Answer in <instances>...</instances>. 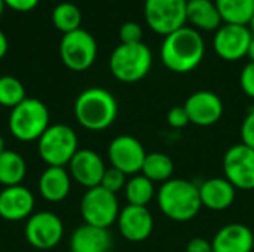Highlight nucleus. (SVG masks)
Masks as SVG:
<instances>
[{"mask_svg": "<svg viewBox=\"0 0 254 252\" xmlns=\"http://www.w3.org/2000/svg\"><path fill=\"white\" fill-rule=\"evenodd\" d=\"M127 175L124 172H121L119 169L116 168H107L104 175H103V180H101V187L106 189L107 192L116 195L119 193L121 190L125 189L127 186Z\"/></svg>", "mask_w": 254, "mask_h": 252, "instance_id": "c85d7f7f", "label": "nucleus"}, {"mask_svg": "<svg viewBox=\"0 0 254 252\" xmlns=\"http://www.w3.org/2000/svg\"><path fill=\"white\" fill-rule=\"evenodd\" d=\"M156 199L161 212L177 223L193 220L202 208L199 187L183 178H171L161 184Z\"/></svg>", "mask_w": 254, "mask_h": 252, "instance_id": "f03ea898", "label": "nucleus"}, {"mask_svg": "<svg viewBox=\"0 0 254 252\" xmlns=\"http://www.w3.org/2000/svg\"><path fill=\"white\" fill-rule=\"evenodd\" d=\"M77 150L76 132L63 123L51 125L37 140L39 156L48 166L64 168L70 163Z\"/></svg>", "mask_w": 254, "mask_h": 252, "instance_id": "423d86ee", "label": "nucleus"}, {"mask_svg": "<svg viewBox=\"0 0 254 252\" xmlns=\"http://www.w3.org/2000/svg\"><path fill=\"white\" fill-rule=\"evenodd\" d=\"M153 55L147 45L121 43L110 55L112 74L124 83H135L147 76L152 68Z\"/></svg>", "mask_w": 254, "mask_h": 252, "instance_id": "20e7f679", "label": "nucleus"}, {"mask_svg": "<svg viewBox=\"0 0 254 252\" xmlns=\"http://www.w3.org/2000/svg\"><path fill=\"white\" fill-rule=\"evenodd\" d=\"M252 37L253 34L247 25L223 24L214 34L213 48L222 59L234 62L247 56Z\"/></svg>", "mask_w": 254, "mask_h": 252, "instance_id": "ddd939ff", "label": "nucleus"}, {"mask_svg": "<svg viewBox=\"0 0 254 252\" xmlns=\"http://www.w3.org/2000/svg\"><path fill=\"white\" fill-rule=\"evenodd\" d=\"M186 1H190V0H186Z\"/></svg>", "mask_w": 254, "mask_h": 252, "instance_id": "a19ab883", "label": "nucleus"}, {"mask_svg": "<svg viewBox=\"0 0 254 252\" xmlns=\"http://www.w3.org/2000/svg\"><path fill=\"white\" fill-rule=\"evenodd\" d=\"M198 187L201 203L210 211H225L235 202L237 189L225 177L210 178Z\"/></svg>", "mask_w": 254, "mask_h": 252, "instance_id": "6ab92c4d", "label": "nucleus"}, {"mask_svg": "<svg viewBox=\"0 0 254 252\" xmlns=\"http://www.w3.org/2000/svg\"><path fill=\"white\" fill-rule=\"evenodd\" d=\"M119 202L116 195L107 192L101 186L88 189L80 201V214L85 224L109 229L119 217Z\"/></svg>", "mask_w": 254, "mask_h": 252, "instance_id": "0eeeda50", "label": "nucleus"}, {"mask_svg": "<svg viewBox=\"0 0 254 252\" xmlns=\"http://www.w3.org/2000/svg\"><path fill=\"white\" fill-rule=\"evenodd\" d=\"M74 117L88 131H104L118 117L116 98L103 88H89L74 101Z\"/></svg>", "mask_w": 254, "mask_h": 252, "instance_id": "7ed1b4c3", "label": "nucleus"}, {"mask_svg": "<svg viewBox=\"0 0 254 252\" xmlns=\"http://www.w3.org/2000/svg\"><path fill=\"white\" fill-rule=\"evenodd\" d=\"M3 1H4V6H9L10 9L16 12H30L39 3V0H3Z\"/></svg>", "mask_w": 254, "mask_h": 252, "instance_id": "72a5a7b5", "label": "nucleus"}, {"mask_svg": "<svg viewBox=\"0 0 254 252\" xmlns=\"http://www.w3.org/2000/svg\"><path fill=\"white\" fill-rule=\"evenodd\" d=\"M186 252H213V247L211 242L204 238H193L189 241Z\"/></svg>", "mask_w": 254, "mask_h": 252, "instance_id": "f704fd0d", "label": "nucleus"}, {"mask_svg": "<svg viewBox=\"0 0 254 252\" xmlns=\"http://www.w3.org/2000/svg\"><path fill=\"white\" fill-rule=\"evenodd\" d=\"M27 174V165L22 156L12 150H3L0 154V184L4 187L19 186Z\"/></svg>", "mask_w": 254, "mask_h": 252, "instance_id": "5701e85b", "label": "nucleus"}, {"mask_svg": "<svg viewBox=\"0 0 254 252\" xmlns=\"http://www.w3.org/2000/svg\"><path fill=\"white\" fill-rule=\"evenodd\" d=\"M249 25H250L249 28H250V31H252V34H253V36H254V15H253V16H252V19H250V22H249Z\"/></svg>", "mask_w": 254, "mask_h": 252, "instance_id": "4c0bfd02", "label": "nucleus"}, {"mask_svg": "<svg viewBox=\"0 0 254 252\" xmlns=\"http://www.w3.org/2000/svg\"><path fill=\"white\" fill-rule=\"evenodd\" d=\"M119 39L122 43H140L143 39V28L134 21H128L119 28Z\"/></svg>", "mask_w": 254, "mask_h": 252, "instance_id": "c756f323", "label": "nucleus"}, {"mask_svg": "<svg viewBox=\"0 0 254 252\" xmlns=\"http://www.w3.org/2000/svg\"><path fill=\"white\" fill-rule=\"evenodd\" d=\"M146 178H149L152 183H167L168 180L173 178L174 174V162L173 159L159 151L149 153L144 159L141 172Z\"/></svg>", "mask_w": 254, "mask_h": 252, "instance_id": "393cba45", "label": "nucleus"}, {"mask_svg": "<svg viewBox=\"0 0 254 252\" xmlns=\"http://www.w3.org/2000/svg\"><path fill=\"white\" fill-rule=\"evenodd\" d=\"M214 3L225 24L249 25L254 15V0H216Z\"/></svg>", "mask_w": 254, "mask_h": 252, "instance_id": "b1692460", "label": "nucleus"}, {"mask_svg": "<svg viewBox=\"0 0 254 252\" xmlns=\"http://www.w3.org/2000/svg\"><path fill=\"white\" fill-rule=\"evenodd\" d=\"M186 6V0H146L144 18L156 34L165 37L185 27Z\"/></svg>", "mask_w": 254, "mask_h": 252, "instance_id": "1a4fd4ad", "label": "nucleus"}, {"mask_svg": "<svg viewBox=\"0 0 254 252\" xmlns=\"http://www.w3.org/2000/svg\"><path fill=\"white\" fill-rule=\"evenodd\" d=\"M109 160L112 168L119 169L125 175H137L141 172L147 156L143 144L131 135H119L109 144Z\"/></svg>", "mask_w": 254, "mask_h": 252, "instance_id": "f8f14e48", "label": "nucleus"}, {"mask_svg": "<svg viewBox=\"0 0 254 252\" xmlns=\"http://www.w3.org/2000/svg\"><path fill=\"white\" fill-rule=\"evenodd\" d=\"M124 192L128 205L147 206L155 196V183H152L143 174H137L127 181Z\"/></svg>", "mask_w": 254, "mask_h": 252, "instance_id": "a878e982", "label": "nucleus"}, {"mask_svg": "<svg viewBox=\"0 0 254 252\" xmlns=\"http://www.w3.org/2000/svg\"><path fill=\"white\" fill-rule=\"evenodd\" d=\"M247 56L250 58V61H252V62H254V36L252 37V42H250V45H249Z\"/></svg>", "mask_w": 254, "mask_h": 252, "instance_id": "e433bc0d", "label": "nucleus"}, {"mask_svg": "<svg viewBox=\"0 0 254 252\" xmlns=\"http://www.w3.org/2000/svg\"><path fill=\"white\" fill-rule=\"evenodd\" d=\"M118 229L128 242H144L153 232V215L147 206L127 205L118 217Z\"/></svg>", "mask_w": 254, "mask_h": 252, "instance_id": "2eb2a0df", "label": "nucleus"}, {"mask_svg": "<svg viewBox=\"0 0 254 252\" xmlns=\"http://www.w3.org/2000/svg\"><path fill=\"white\" fill-rule=\"evenodd\" d=\"M34 209V196L24 186L4 187L0 192V217L7 221L30 218Z\"/></svg>", "mask_w": 254, "mask_h": 252, "instance_id": "f3484780", "label": "nucleus"}, {"mask_svg": "<svg viewBox=\"0 0 254 252\" xmlns=\"http://www.w3.org/2000/svg\"><path fill=\"white\" fill-rule=\"evenodd\" d=\"M240 85L243 92L254 100V62H249L240 74Z\"/></svg>", "mask_w": 254, "mask_h": 252, "instance_id": "473e14b6", "label": "nucleus"}, {"mask_svg": "<svg viewBox=\"0 0 254 252\" xmlns=\"http://www.w3.org/2000/svg\"><path fill=\"white\" fill-rule=\"evenodd\" d=\"M68 166L70 177L86 189L100 186L103 175L107 169L101 156L89 149L77 150V153L70 160Z\"/></svg>", "mask_w": 254, "mask_h": 252, "instance_id": "dca6fc26", "label": "nucleus"}, {"mask_svg": "<svg viewBox=\"0 0 254 252\" xmlns=\"http://www.w3.org/2000/svg\"><path fill=\"white\" fill-rule=\"evenodd\" d=\"M3 9H4V1L0 0V16H1V13H3Z\"/></svg>", "mask_w": 254, "mask_h": 252, "instance_id": "58836bf2", "label": "nucleus"}, {"mask_svg": "<svg viewBox=\"0 0 254 252\" xmlns=\"http://www.w3.org/2000/svg\"><path fill=\"white\" fill-rule=\"evenodd\" d=\"M241 141L254 150V107L246 114L241 123Z\"/></svg>", "mask_w": 254, "mask_h": 252, "instance_id": "2f4dec72", "label": "nucleus"}, {"mask_svg": "<svg viewBox=\"0 0 254 252\" xmlns=\"http://www.w3.org/2000/svg\"><path fill=\"white\" fill-rule=\"evenodd\" d=\"M60 55L67 68L73 71H85L95 62L97 42L91 33L77 28L63 36Z\"/></svg>", "mask_w": 254, "mask_h": 252, "instance_id": "6e6552de", "label": "nucleus"}, {"mask_svg": "<svg viewBox=\"0 0 254 252\" xmlns=\"http://www.w3.org/2000/svg\"><path fill=\"white\" fill-rule=\"evenodd\" d=\"M112 236L107 229L83 224L77 227L70 239L71 252H109Z\"/></svg>", "mask_w": 254, "mask_h": 252, "instance_id": "aec40b11", "label": "nucleus"}, {"mask_svg": "<svg viewBox=\"0 0 254 252\" xmlns=\"http://www.w3.org/2000/svg\"><path fill=\"white\" fill-rule=\"evenodd\" d=\"M71 187L70 174L61 166H48L39 178V192L48 202L64 201Z\"/></svg>", "mask_w": 254, "mask_h": 252, "instance_id": "412c9836", "label": "nucleus"}, {"mask_svg": "<svg viewBox=\"0 0 254 252\" xmlns=\"http://www.w3.org/2000/svg\"><path fill=\"white\" fill-rule=\"evenodd\" d=\"M7 48H9V43H7V37L4 36V33L0 30V59L6 55L7 52Z\"/></svg>", "mask_w": 254, "mask_h": 252, "instance_id": "c9c22d12", "label": "nucleus"}, {"mask_svg": "<svg viewBox=\"0 0 254 252\" xmlns=\"http://www.w3.org/2000/svg\"><path fill=\"white\" fill-rule=\"evenodd\" d=\"M213 252H253L254 235L241 223H231L217 230L211 241Z\"/></svg>", "mask_w": 254, "mask_h": 252, "instance_id": "a211bd4d", "label": "nucleus"}, {"mask_svg": "<svg viewBox=\"0 0 254 252\" xmlns=\"http://www.w3.org/2000/svg\"><path fill=\"white\" fill-rule=\"evenodd\" d=\"M49 126V110L37 98H25L9 114L10 134L24 143L39 140Z\"/></svg>", "mask_w": 254, "mask_h": 252, "instance_id": "39448f33", "label": "nucleus"}, {"mask_svg": "<svg viewBox=\"0 0 254 252\" xmlns=\"http://www.w3.org/2000/svg\"><path fill=\"white\" fill-rule=\"evenodd\" d=\"M4 150V147H3V138L0 137V154H1V151Z\"/></svg>", "mask_w": 254, "mask_h": 252, "instance_id": "ea45409f", "label": "nucleus"}, {"mask_svg": "<svg viewBox=\"0 0 254 252\" xmlns=\"http://www.w3.org/2000/svg\"><path fill=\"white\" fill-rule=\"evenodd\" d=\"M183 107L189 116V122L202 128L216 125L225 111L222 98L211 91L193 92Z\"/></svg>", "mask_w": 254, "mask_h": 252, "instance_id": "4468645a", "label": "nucleus"}, {"mask_svg": "<svg viewBox=\"0 0 254 252\" xmlns=\"http://www.w3.org/2000/svg\"><path fill=\"white\" fill-rule=\"evenodd\" d=\"M167 123H168L171 128H174V129L186 128L190 122H189V116H188L185 107H182V105L173 107V108L167 113Z\"/></svg>", "mask_w": 254, "mask_h": 252, "instance_id": "7c9ffc66", "label": "nucleus"}, {"mask_svg": "<svg viewBox=\"0 0 254 252\" xmlns=\"http://www.w3.org/2000/svg\"><path fill=\"white\" fill-rule=\"evenodd\" d=\"M205 53V43L199 31L182 27L164 37L161 46L162 64L173 73L185 74L195 70Z\"/></svg>", "mask_w": 254, "mask_h": 252, "instance_id": "f257e3e1", "label": "nucleus"}, {"mask_svg": "<svg viewBox=\"0 0 254 252\" xmlns=\"http://www.w3.org/2000/svg\"><path fill=\"white\" fill-rule=\"evenodd\" d=\"M24 85L12 76L0 77V105L13 108L25 100Z\"/></svg>", "mask_w": 254, "mask_h": 252, "instance_id": "cd10ccee", "label": "nucleus"}, {"mask_svg": "<svg viewBox=\"0 0 254 252\" xmlns=\"http://www.w3.org/2000/svg\"><path fill=\"white\" fill-rule=\"evenodd\" d=\"M52 22L54 25L63 31L64 34L74 31L77 28H80V22H82V13L79 10V7L73 3L68 1H63L60 4H57L52 10Z\"/></svg>", "mask_w": 254, "mask_h": 252, "instance_id": "bb28decb", "label": "nucleus"}, {"mask_svg": "<svg viewBox=\"0 0 254 252\" xmlns=\"http://www.w3.org/2000/svg\"><path fill=\"white\" fill-rule=\"evenodd\" d=\"M186 19L195 27V30L217 31L222 25V16L217 6L211 0H190L186 6Z\"/></svg>", "mask_w": 254, "mask_h": 252, "instance_id": "4be33fe9", "label": "nucleus"}, {"mask_svg": "<svg viewBox=\"0 0 254 252\" xmlns=\"http://www.w3.org/2000/svg\"><path fill=\"white\" fill-rule=\"evenodd\" d=\"M225 178L237 189L254 190V150L241 144L229 147L223 156Z\"/></svg>", "mask_w": 254, "mask_h": 252, "instance_id": "9d476101", "label": "nucleus"}, {"mask_svg": "<svg viewBox=\"0 0 254 252\" xmlns=\"http://www.w3.org/2000/svg\"><path fill=\"white\" fill-rule=\"evenodd\" d=\"M25 239L37 250H51L57 247L64 235V226L58 215L49 211L33 214L25 224Z\"/></svg>", "mask_w": 254, "mask_h": 252, "instance_id": "9b49d317", "label": "nucleus"}]
</instances>
